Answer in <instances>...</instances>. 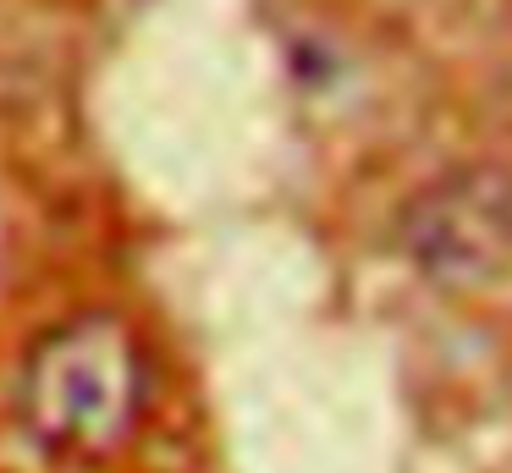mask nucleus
<instances>
[{
	"instance_id": "obj_1",
	"label": "nucleus",
	"mask_w": 512,
	"mask_h": 473,
	"mask_svg": "<svg viewBox=\"0 0 512 473\" xmlns=\"http://www.w3.org/2000/svg\"><path fill=\"white\" fill-rule=\"evenodd\" d=\"M155 363L116 314H78L45 330L17 380L23 429L56 457H116L144 429Z\"/></svg>"
},
{
	"instance_id": "obj_2",
	"label": "nucleus",
	"mask_w": 512,
	"mask_h": 473,
	"mask_svg": "<svg viewBox=\"0 0 512 473\" xmlns=\"http://www.w3.org/2000/svg\"><path fill=\"white\" fill-rule=\"evenodd\" d=\"M408 248L424 275L457 292L512 286V171H463L408 215Z\"/></svg>"
}]
</instances>
